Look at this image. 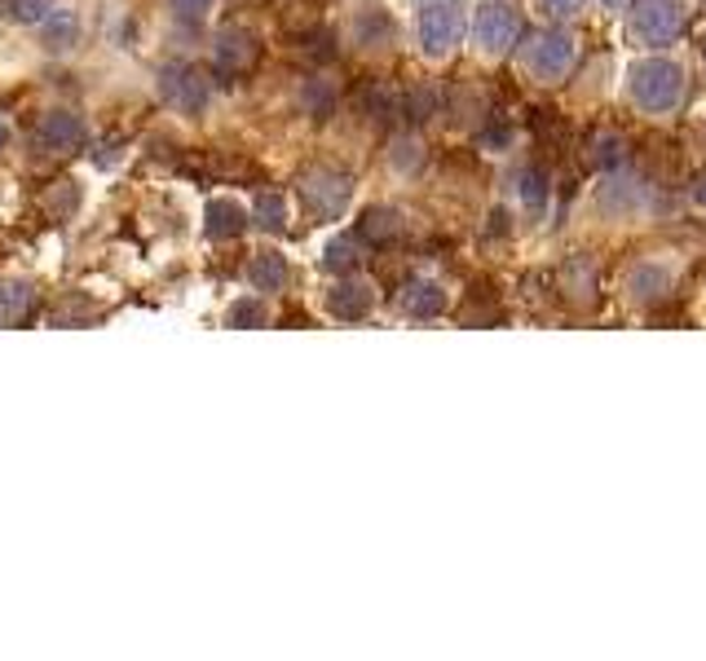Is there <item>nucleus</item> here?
Segmentation results:
<instances>
[{
  "mask_svg": "<svg viewBox=\"0 0 706 661\" xmlns=\"http://www.w3.org/2000/svg\"><path fill=\"white\" fill-rule=\"evenodd\" d=\"M596 0H530V9L539 13V22H579Z\"/></svg>",
  "mask_w": 706,
  "mask_h": 661,
  "instance_id": "obj_24",
  "label": "nucleus"
},
{
  "mask_svg": "<svg viewBox=\"0 0 706 661\" xmlns=\"http://www.w3.org/2000/svg\"><path fill=\"white\" fill-rule=\"evenodd\" d=\"M9 146V124H0V150Z\"/></svg>",
  "mask_w": 706,
  "mask_h": 661,
  "instance_id": "obj_32",
  "label": "nucleus"
},
{
  "mask_svg": "<svg viewBox=\"0 0 706 661\" xmlns=\"http://www.w3.org/2000/svg\"><path fill=\"white\" fill-rule=\"evenodd\" d=\"M402 40V22L384 4H362L350 18V45L362 53H384Z\"/></svg>",
  "mask_w": 706,
  "mask_h": 661,
  "instance_id": "obj_12",
  "label": "nucleus"
},
{
  "mask_svg": "<svg viewBox=\"0 0 706 661\" xmlns=\"http://www.w3.org/2000/svg\"><path fill=\"white\" fill-rule=\"evenodd\" d=\"M451 305H455V292H451V283H442V278H433V274H415L402 292H398V318H406V323H438V318H447L451 314Z\"/></svg>",
  "mask_w": 706,
  "mask_h": 661,
  "instance_id": "obj_11",
  "label": "nucleus"
},
{
  "mask_svg": "<svg viewBox=\"0 0 706 661\" xmlns=\"http://www.w3.org/2000/svg\"><path fill=\"white\" fill-rule=\"evenodd\" d=\"M698 58H703V67H706V31L698 36Z\"/></svg>",
  "mask_w": 706,
  "mask_h": 661,
  "instance_id": "obj_33",
  "label": "nucleus"
},
{
  "mask_svg": "<svg viewBox=\"0 0 706 661\" xmlns=\"http://www.w3.org/2000/svg\"><path fill=\"white\" fill-rule=\"evenodd\" d=\"M472 0H429L411 9V49L424 67H447L469 45Z\"/></svg>",
  "mask_w": 706,
  "mask_h": 661,
  "instance_id": "obj_3",
  "label": "nucleus"
},
{
  "mask_svg": "<svg viewBox=\"0 0 706 661\" xmlns=\"http://www.w3.org/2000/svg\"><path fill=\"white\" fill-rule=\"evenodd\" d=\"M247 225H252V208H243L238 199H231V195L208 199V208H204V229H208L213 243H231V238H238V234H247Z\"/></svg>",
  "mask_w": 706,
  "mask_h": 661,
  "instance_id": "obj_17",
  "label": "nucleus"
},
{
  "mask_svg": "<svg viewBox=\"0 0 706 661\" xmlns=\"http://www.w3.org/2000/svg\"><path fill=\"white\" fill-rule=\"evenodd\" d=\"M323 314L332 323H341V327H357V323L380 314V287L371 278H362V269L341 274V278H332L323 287Z\"/></svg>",
  "mask_w": 706,
  "mask_h": 661,
  "instance_id": "obj_9",
  "label": "nucleus"
},
{
  "mask_svg": "<svg viewBox=\"0 0 706 661\" xmlns=\"http://www.w3.org/2000/svg\"><path fill=\"white\" fill-rule=\"evenodd\" d=\"M508 204H512V213L548 217V208H552V177L539 164H517L508 172Z\"/></svg>",
  "mask_w": 706,
  "mask_h": 661,
  "instance_id": "obj_13",
  "label": "nucleus"
},
{
  "mask_svg": "<svg viewBox=\"0 0 706 661\" xmlns=\"http://www.w3.org/2000/svg\"><path fill=\"white\" fill-rule=\"evenodd\" d=\"M49 208L53 213H76L80 208V186L76 181H58V190L49 195Z\"/></svg>",
  "mask_w": 706,
  "mask_h": 661,
  "instance_id": "obj_29",
  "label": "nucleus"
},
{
  "mask_svg": "<svg viewBox=\"0 0 706 661\" xmlns=\"http://www.w3.org/2000/svg\"><path fill=\"white\" fill-rule=\"evenodd\" d=\"M296 195H301L310 217L327 225V220H341L350 213L353 199H357V186H353L350 172H341V168H314V172L301 177Z\"/></svg>",
  "mask_w": 706,
  "mask_h": 661,
  "instance_id": "obj_8",
  "label": "nucleus"
},
{
  "mask_svg": "<svg viewBox=\"0 0 706 661\" xmlns=\"http://www.w3.org/2000/svg\"><path fill=\"white\" fill-rule=\"evenodd\" d=\"M561 287H566V296H570L575 287H584V300H591V292H596V265H591L588 256H575V260L561 269Z\"/></svg>",
  "mask_w": 706,
  "mask_h": 661,
  "instance_id": "obj_25",
  "label": "nucleus"
},
{
  "mask_svg": "<svg viewBox=\"0 0 706 661\" xmlns=\"http://www.w3.org/2000/svg\"><path fill=\"white\" fill-rule=\"evenodd\" d=\"M596 4H600V13H605V18H622L636 0H596Z\"/></svg>",
  "mask_w": 706,
  "mask_h": 661,
  "instance_id": "obj_30",
  "label": "nucleus"
},
{
  "mask_svg": "<svg viewBox=\"0 0 706 661\" xmlns=\"http://www.w3.org/2000/svg\"><path fill=\"white\" fill-rule=\"evenodd\" d=\"M256 53H261V45H256V36L243 31V27H226V31H217V40H213V62H217L222 76H243V71L256 62Z\"/></svg>",
  "mask_w": 706,
  "mask_h": 661,
  "instance_id": "obj_15",
  "label": "nucleus"
},
{
  "mask_svg": "<svg viewBox=\"0 0 706 661\" xmlns=\"http://www.w3.org/2000/svg\"><path fill=\"white\" fill-rule=\"evenodd\" d=\"M155 89L164 107H173L177 115H204L213 107V80L190 62H164L155 76Z\"/></svg>",
  "mask_w": 706,
  "mask_h": 661,
  "instance_id": "obj_10",
  "label": "nucleus"
},
{
  "mask_svg": "<svg viewBox=\"0 0 706 661\" xmlns=\"http://www.w3.org/2000/svg\"><path fill=\"white\" fill-rule=\"evenodd\" d=\"M402 229V213L398 208H366L362 217V238H389Z\"/></svg>",
  "mask_w": 706,
  "mask_h": 661,
  "instance_id": "obj_26",
  "label": "nucleus"
},
{
  "mask_svg": "<svg viewBox=\"0 0 706 661\" xmlns=\"http://www.w3.org/2000/svg\"><path fill=\"white\" fill-rule=\"evenodd\" d=\"M49 13H53V0H9V9H4V18L22 22V27H40Z\"/></svg>",
  "mask_w": 706,
  "mask_h": 661,
  "instance_id": "obj_27",
  "label": "nucleus"
},
{
  "mask_svg": "<svg viewBox=\"0 0 706 661\" xmlns=\"http://www.w3.org/2000/svg\"><path fill=\"white\" fill-rule=\"evenodd\" d=\"M406 4H411V9H415V4H429V0H406Z\"/></svg>",
  "mask_w": 706,
  "mask_h": 661,
  "instance_id": "obj_34",
  "label": "nucleus"
},
{
  "mask_svg": "<svg viewBox=\"0 0 706 661\" xmlns=\"http://www.w3.org/2000/svg\"><path fill=\"white\" fill-rule=\"evenodd\" d=\"M420 168H424V141L420 137H393V146H389V172L406 181Z\"/></svg>",
  "mask_w": 706,
  "mask_h": 661,
  "instance_id": "obj_22",
  "label": "nucleus"
},
{
  "mask_svg": "<svg viewBox=\"0 0 706 661\" xmlns=\"http://www.w3.org/2000/svg\"><path fill=\"white\" fill-rule=\"evenodd\" d=\"M252 225L265 234H287L292 225V204L283 190H256L252 195Z\"/></svg>",
  "mask_w": 706,
  "mask_h": 661,
  "instance_id": "obj_19",
  "label": "nucleus"
},
{
  "mask_svg": "<svg viewBox=\"0 0 706 661\" xmlns=\"http://www.w3.org/2000/svg\"><path fill=\"white\" fill-rule=\"evenodd\" d=\"M694 9L689 0H636L622 13V36L636 53H658V49H676L689 36Z\"/></svg>",
  "mask_w": 706,
  "mask_h": 661,
  "instance_id": "obj_5",
  "label": "nucleus"
},
{
  "mask_svg": "<svg viewBox=\"0 0 706 661\" xmlns=\"http://www.w3.org/2000/svg\"><path fill=\"white\" fill-rule=\"evenodd\" d=\"M4 9H9V0H0V13H4Z\"/></svg>",
  "mask_w": 706,
  "mask_h": 661,
  "instance_id": "obj_35",
  "label": "nucleus"
},
{
  "mask_svg": "<svg viewBox=\"0 0 706 661\" xmlns=\"http://www.w3.org/2000/svg\"><path fill=\"white\" fill-rule=\"evenodd\" d=\"M31 141H36L40 150H49V155H71V150H80V146L89 141V124H85V115H76V110H49V115L36 124Z\"/></svg>",
  "mask_w": 706,
  "mask_h": 661,
  "instance_id": "obj_14",
  "label": "nucleus"
},
{
  "mask_svg": "<svg viewBox=\"0 0 706 661\" xmlns=\"http://www.w3.org/2000/svg\"><path fill=\"white\" fill-rule=\"evenodd\" d=\"M649 208H654V186L627 168H609L591 186V213L609 225H636L649 217Z\"/></svg>",
  "mask_w": 706,
  "mask_h": 661,
  "instance_id": "obj_6",
  "label": "nucleus"
},
{
  "mask_svg": "<svg viewBox=\"0 0 706 661\" xmlns=\"http://www.w3.org/2000/svg\"><path fill=\"white\" fill-rule=\"evenodd\" d=\"M689 204H694L698 213H706V172L694 181V186H689Z\"/></svg>",
  "mask_w": 706,
  "mask_h": 661,
  "instance_id": "obj_31",
  "label": "nucleus"
},
{
  "mask_svg": "<svg viewBox=\"0 0 706 661\" xmlns=\"http://www.w3.org/2000/svg\"><path fill=\"white\" fill-rule=\"evenodd\" d=\"M698 4H706V0H698Z\"/></svg>",
  "mask_w": 706,
  "mask_h": 661,
  "instance_id": "obj_36",
  "label": "nucleus"
},
{
  "mask_svg": "<svg viewBox=\"0 0 706 661\" xmlns=\"http://www.w3.org/2000/svg\"><path fill=\"white\" fill-rule=\"evenodd\" d=\"M36 314V287L22 278H0V327H22Z\"/></svg>",
  "mask_w": 706,
  "mask_h": 661,
  "instance_id": "obj_18",
  "label": "nucleus"
},
{
  "mask_svg": "<svg viewBox=\"0 0 706 661\" xmlns=\"http://www.w3.org/2000/svg\"><path fill=\"white\" fill-rule=\"evenodd\" d=\"M357 265H362V243H357L353 234H332V238L323 243V251H318V269L332 274V278L357 274Z\"/></svg>",
  "mask_w": 706,
  "mask_h": 661,
  "instance_id": "obj_20",
  "label": "nucleus"
},
{
  "mask_svg": "<svg viewBox=\"0 0 706 661\" xmlns=\"http://www.w3.org/2000/svg\"><path fill=\"white\" fill-rule=\"evenodd\" d=\"M269 323V309H265V296L252 292V296H238L235 305L226 309V327H265Z\"/></svg>",
  "mask_w": 706,
  "mask_h": 661,
  "instance_id": "obj_23",
  "label": "nucleus"
},
{
  "mask_svg": "<svg viewBox=\"0 0 706 661\" xmlns=\"http://www.w3.org/2000/svg\"><path fill=\"white\" fill-rule=\"evenodd\" d=\"M526 0H472L469 13V49L481 62H512L517 45L526 40Z\"/></svg>",
  "mask_w": 706,
  "mask_h": 661,
  "instance_id": "obj_4",
  "label": "nucleus"
},
{
  "mask_svg": "<svg viewBox=\"0 0 706 661\" xmlns=\"http://www.w3.org/2000/svg\"><path fill=\"white\" fill-rule=\"evenodd\" d=\"M168 4H173V18H182L186 27L204 22V18L217 9V0H168Z\"/></svg>",
  "mask_w": 706,
  "mask_h": 661,
  "instance_id": "obj_28",
  "label": "nucleus"
},
{
  "mask_svg": "<svg viewBox=\"0 0 706 661\" xmlns=\"http://www.w3.org/2000/svg\"><path fill=\"white\" fill-rule=\"evenodd\" d=\"M287 283H292V265H287V256H283L278 247H261V251L247 260V287H252V292L278 296V292H287Z\"/></svg>",
  "mask_w": 706,
  "mask_h": 661,
  "instance_id": "obj_16",
  "label": "nucleus"
},
{
  "mask_svg": "<svg viewBox=\"0 0 706 661\" xmlns=\"http://www.w3.org/2000/svg\"><path fill=\"white\" fill-rule=\"evenodd\" d=\"M676 287H680V265H676L671 256H636V260L622 269V278H618L622 300L636 305V309H658V305H667V300L676 296Z\"/></svg>",
  "mask_w": 706,
  "mask_h": 661,
  "instance_id": "obj_7",
  "label": "nucleus"
},
{
  "mask_svg": "<svg viewBox=\"0 0 706 661\" xmlns=\"http://www.w3.org/2000/svg\"><path fill=\"white\" fill-rule=\"evenodd\" d=\"M584 62V36L575 31V22H543L535 31H526V40L512 53L517 76L530 89H561Z\"/></svg>",
  "mask_w": 706,
  "mask_h": 661,
  "instance_id": "obj_2",
  "label": "nucleus"
},
{
  "mask_svg": "<svg viewBox=\"0 0 706 661\" xmlns=\"http://www.w3.org/2000/svg\"><path fill=\"white\" fill-rule=\"evenodd\" d=\"M76 40H80V13H76V9H53V13L40 22V45H45L49 53L71 49Z\"/></svg>",
  "mask_w": 706,
  "mask_h": 661,
  "instance_id": "obj_21",
  "label": "nucleus"
},
{
  "mask_svg": "<svg viewBox=\"0 0 706 661\" xmlns=\"http://www.w3.org/2000/svg\"><path fill=\"white\" fill-rule=\"evenodd\" d=\"M622 102L663 124L676 119L689 102V62L676 49H658V53H631L622 67Z\"/></svg>",
  "mask_w": 706,
  "mask_h": 661,
  "instance_id": "obj_1",
  "label": "nucleus"
}]
</instances>
